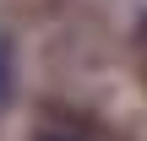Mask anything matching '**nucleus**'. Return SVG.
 <instances>
[{"label": "nucleus", "instance_id": "f257e3e1", "mask_svg": "<svg viewBox=\"0 0 147 141\" xmlns=\"http://www.w3.org/2000/svg\"><path fill=\"white\" fill-rule=\"evenodd\" d=\"M11 87H16V54H11V38L0 33V103L11 98Z\"/></svg>", "mask_w": 147, "mask_h": 141}, {"label": "nucleus", "instance_id": "f03ea898", "mask_svg": "<svg viewBox=\"0 0 147 141\" xmlns=\"http://www.w3.org/2000/svg\"><path fill=\"white\" fill-rule=\"evenodd\" d=\"M142 27H147V22H142Z\"/></svg>", "mask_w": 147, "mask_h": 141}]
</instances>
